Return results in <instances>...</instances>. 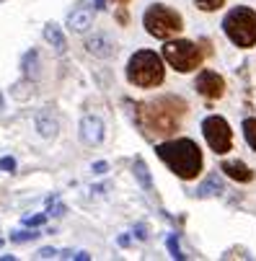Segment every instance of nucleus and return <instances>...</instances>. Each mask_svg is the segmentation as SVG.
Masks as SVG:
<instances>
[{"label":"nucleus","mask_w":256,"mask_h":261,"mask_svg":"<svg viewBox=\"0 0 256 261\" xmlns=\"http://www.w3.org/2000/svg\"><path fill=\"white\" fill-rule=\"evenodd\" d=\"M158 158L178 176V178H197L202 171V150L192 140H171L156 147Z\"/></svg>","instance_id":"1"},{"label":"nucleus","mask_w":256,"mask_h":261,"mask_svg":"<svg viewBox=\"0 0 256 261\" xmlns=\"http://www.w3.org/2000/svg\"><path fill=\"white\" fill-rule=\"evenodd\" d=\"M184 114V103L176 98H158L148 106H142V124L156 135H171L178 127V119Z\"/></svg>","instance_id":"2"},{"label":"nucleus","mask_w":256,"mask_h":261,"mask_svg":"<svg viewBox=\"0 0 256 261\" xmlns=\"http://www.w3.org/2000/svg\"><path fill=\"white\" fill-rule=\"evenodd\" d=\"M127 78L140 88H156L163 83V62L156 52L140 49L127 62Z\"/></svg>","instance_id":"3"},{"label":"nucleus","mask_w":256,"mask_h":261,"mask_svg":"<svg viewBox=\"0 0 256 261\" xmlns=\"http://www.w3.org/2000/svg\"><path fill=\"white\" fill-rule=\"evenodd\" d=\"M223 29H225L228 39L236 47H253L256 44V13L251 8H246V6L233 8L225 16Z\"/></svg>","instance_id":"4"},{"label":"nucleus","mask_w":256,"mask_h":261,"mask_svg":"<svg viewBox=\"0 0 256 261\" xmlns=\"http://www.w3.org/2000/svg\"><path fill=\"white\" fill-rule=\"evenodd\" d=\"M142 23L156 39H171L173 34L181 31V16L166 6H150L142 16Z\"/></svg>","instance_id":"5"},{"label":"nucleus","mask_w":256,"mask_h":261,"mask_svg":"<svg viewBox=\"0 0 256 261\" xmlns=\"http://www.w3.org/2000/svg\"><path fill=\"white\" fill-rule=\"evenodd\" d=\"M163 57H166V62H168L173 70H178V72H189V70L199 67V62H202L199 47H197L194 42H187V39L168 42V44L163 47Z\"/></svg>","instance_id":"6"},{"label":"nucleus","mask_w":256,"mask_h":261,"mask_svg":"<svg viewBox=\"0 0 256 261\" xmlns=\"http://www.w3.org/2000/svg\"><path fill=\"white\" fill-rule=\"evenodd\" d=\"M202 132H204L207 145L212 147L217 155H223V153L231 150V145H233V132H231V124H228L223 117H217V114L207 117V119L202 122Z\"/></svg>","instance_id":"7"},{"label":"nucleus","mask_w":256,"mask_h":261,"mask_svg":"<svg viewBox=\"0 0 256 261\" xmlns=\"http://www.w3.org/2000/svg\"><path fill=\"white\" fill-rule=\"evenodd\" d=\"M194 88H197L204 98H220L223 91H225V81L217 75V72H212V70H202L199 75H197Z\"/></svg>","instance_id":"8"},{"label":"nucleus","mask_w":256,"mask_h":261,"mask_svg":"<svg viewBox=\"0 0 256 261\" xmlns=\"http://www.w3.org/2000/svg\"><path fill=\"white\" fill-rule=\"evenodd\" d=\"M104 135H106V124H104L98 117L86 114V117L81 119V140H83L86 145H91V147L101 145V142H104Z\"/></svg>","instance_id":"9"},{"label":"nucleus","mask_w":256,"mask_h":261,"mask_svg":"<svg viewBox=\"0 0 256 261\" xmlns=\"http://www.w3.org/2000/svg\"><path fill=\"white\" fill-rule=\"evenodd\" d=\"M86 49H88V55H93V57L109 60V57L114 55V42L109 39L106 34H96V36H91V39H86Z\"/></svg>","instance_id":"10"},{"label":"nucleus","mask_w":256,"mask_h":261,"mask_svg":"<svg viewBox=\"0 0 256 261\" xmlns=\"http://www.w3.org/2000/svg\"><path fill=\"white\" fill-rule=\"evenodd\" d=\"M93 18H96V11L93 8H78L67 16V29L75 31V34H83L93 26Z\"/></svg>","instance_id":"11"},{"label":"nucleus","mask_w":256,"mask_h":261,"mask_svg":"<svg viewBox=\"0 0 256 261\" xmlns=\"http://www.w3.org/2000/svg\"><path fill=\"white\" fill-rule=\"evenodd\" d=\"M223 171H225V176H231L233 181H241V184H246V181L253 178V171L246 163H241V161H225L223 163Z\"/></svg>","instance_id":"12"},{"label":"nucleus","mask_w":256,"mask_h":261,"mask_svg":"<svg viewBox=\"0 0 256 261\" xmlns=\"http://www.w3.org/2000/svg\"><path fill=\"white\" fill-rule=\"evenodd\" d=\"M21 72L29 78V81H36L39 78V72H42V65H39V52L36 49H29L21 60Z\"/></svg>","instance_id":"13"},{"label":"nucleus","mask_w":256,"mask_h":261,"mask_svg":"<svg viewBox=\"0 0 256 261\" xmlns=\"http://www.w3.org/2000/svg\"><path fill=\"white\" fill-rule=\"evenodd\" d=\"M42 36H44V42H47L49 47H55V49L65 52L67 39H65V34H62V29H60L57 23H47V26H44V31H42Z\"/></svg>","instance_id":"14"},{"label":"nucleus","mask_w":256,"mask_h":261,"mask_svg":"<svg viewBox=\"0 0 256 261\" xmlns=\"http://www.w3.org/2000/svg\"><path fill=\"white\" fill-rule=\"evenodd\" d=\"M34 124H36V132H39L44 140H55V137H57V129H60V127H57V122H55L52 117H47V114H39Z\"/></svg>","instance_id":"15"},{"label":"nucleus","mask_w":256,"mask_h":261,"mask_svg":"<svg viewBox=\"0 0 256 261\" xmlns=\"http://www.w3.org/2000/svg\"><path fill=\"white\" fill-rule=\"evenodd\" d=\"M135 176H137V181L142 184V189L145 192H153V178H150V171H148V166H145V161H135Z\"/></svg>","instance_id":"16"},{"label":"nucleus","mask_w":256,"mask_h":261,"mask_svg":"<svg viewBox=\"0 0 256 261\" xmlns=\"http://www.w3.org/2000/svg\"><path fill=\"white\" fill-rule=\"evenodd\" d=\"M220 192H223V184L217 181V176H210V178L199 186V189H197L199 197H212V194H220Z\"/></svg>","instance_id":"17"},{"label":"nucleus","mask_w":256,"mask_h":261,"mask_svg":"<svg viewBox=\"0 0 256 261\" xmlns=\"http://www.w3.org/2000/svg\"><path fill=\"white\" fill-rule=\"evenodd\" d=\"M243 135H246L248 145L256 150V119H246V122H243Z\"/></svg>","instance_id":"18"},{"label":"nucleus","mask_w":256,"mask_h":261,"mask_svg":"<svg viewBox=\"0 0 256 261\" xmlns=\"http://www.w3.org/2000/svg\"><path fill=\"white\" fill-rule=\"evenodd\" d=\"M47 222V215H31V217H23L21 220V225L23 228H42Z\"/></svg>","instance_id":"19"},{"label":"nucleus","mask_w":256,"mask_h":261,"mask_svg":"<svg viewBox=\"0 0 256 261\" xmlns=\"http://www.w3.org/2000/svg\"><path fill=\"white\" fill-rule=\"evenodd\" d=\"M34 238H39V233H36V230H23V233H13L11 236L13 243H26V241H34Z\"/></svg>","instance_id":"20"},{"label":"nucleus","mask_w":256,"mask_h":261,"mask_svg":"<svg viewBox=\"0 0 256 261\" xmlns=\"http://www.w3.org/2000/svg\"><path fill=\"white\" fill-rule=\"evenodd\" d=\"M194 3H197L202 11H217V8L225 3V0H194Z\"/></svg>","instance_id":"21"},{"label":"nucleus","mask_w":256,"mask_h":261,"mask_svg":"<svg viewBox=\"0 0 256 261\" xmlns=\"http://www.w3.org/2000/svg\"><path fill=\"white\" fill-rule=\"evenodd\" d=\"M166 243H168V251H171V256H173V258H184V253H181V248H178V241H176V236H171Z\"/></svg>","instance_id":"22"},{"label":"nucleus","mask_w":256,"mask_h":261,"mask_svg":"<svg viewBox=\"0 0 256 261\" xmlns=\"http://www.w3.org/2000/svg\"><path fill=\"white\" fill-rule=\"evenodd\" d=\"M0 171H8V173L16 171V158H11V155L8 158H0Z\"/></svg>","instance_id":"23"},{"label":"nucleus","mask_w":256,"mask_h":261,"mask_svg":"<svg viewBox=\"0 0 256 261\" xmlns=\"http://www.w3.org/2000/svg\"><path fill=\"white\" fill-rule=\"evenodd\" d=\"M91 171H93L96 176H101V173H106V171H109V166H106L104 161H98V163H93V168H91Z\"/></svg>","instance_id":"24"},{"label":"nucleus","mask_w":256,"mask_h":261,"mask_svg":"<svg viewBox=\"0 0 256 261\" xmlns=\"http://www.w3.org/2000/svg\"><path fill=\"white\" fill-rule=\"evenodd\" d=\"M55 253H57L55 248H42V251H39V258H52Z\"/></svg>","instance_id":"25"},{"label":"nucleus","mask_w":256,"mask_h":261,"mask_svg":"<svg viewBox=\"0 0 256 261\" xmlns=\"http://www.w3.org/2000/svg\"><path fill=\"white\" fill-rule=\"evenodd\" d=\"M49 212H52V215H65V204H52Z\"/></svg>","instance_id":"26"},{"label":"nucleus","mask_w":256,"mask_h":261,"mask_svg":"<svg viewBox=\"0 0 256 261\" xmlns=\"http://www.w3.org/2000/svg\"><path fill=\"white\" fill-rule=\"evenodd\" d=\"M72 258H78V261H88L91 256H88L86 251H78V253H72Z\"/></svg>","instance_id":"27"},{"label":"nucleus","mask_w":256,"mask_h":261,"mask_svg":"<svg viewBox=\"0 0 256 261\" xmlns=\"http://www.w3.org/2000/svg\"><path fill=\"white\" fill-rule=\"evenodd\" d=\"M137 238H148V233H145V228H142V225L137 228Z\"/></svg>","instance_id":"28"},{"label":"nucleus","mask_w":256,"mask_h":261,"mask_svg":"<svg viewBox=\"0 0 256 261\" xmlns=\"http://www.w3.org/2000/svg\"><path fill=\"white\" fill-rule=\"evenodd\" d=\"M104 3H106V0H96V8H104Z\"/></svg>","instance_id":"29"},{"label":"nucleus","mask_w":256,"mask_h":261,"mask_svg":"<svg viewBox=\"0 0 256 261\" xmlns=\"http://www.w3.org/2000/svg\"><path fill=\"white\" fill-rule=\"evenodd\" d=\"M119 3H127V0H119Z\"/></svg>","instance_id":"30"},{"label":"nucleus","mask_w":256,"mask_h":261,"mask_svg":"<svg viewBox=\"0 0 256 261\" xmlns=\"http://www.w3.org/2000/svg\"><path fill=\"white\" fill-rule=\"evenodd\" d=\"M0 246H3V241H0Z\"/></svg>","instance_id":"31"}]
</instances>
